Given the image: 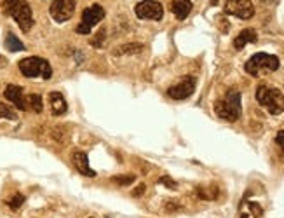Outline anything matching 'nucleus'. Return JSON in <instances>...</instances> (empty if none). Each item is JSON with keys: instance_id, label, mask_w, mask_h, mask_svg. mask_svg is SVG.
Here are the masks:
<instances>
[{"instance_id": "7ed1b4c3", "label": "nucleus", "mask_w": 284, "mask_h": 218, "mask_svg": "<svg viewBox=\"0 0 284 218\" xmlns=\"http://www.w3.org/2000/svg\"><path fill=\"white\" fill-rule=\"evenodd\" d=\"M256 102L272 115H279L284 112V95L272 86L260 84L256 89Z\"/></svg>"}, {"instance_id": "aec40b11", "label": "nucleus", "mask_w": 284, "mask_h": 218, "mask_svg": "<svg viewBox=\"0 0 284 218\" xmlns=\"http://www.w3.org/2000/svg\"><path fill=\"white\" fill-rule=\"evenodd\" d=\"M23 203H25V196L23 194H14V196L7 199V206L11 210H19L23 206Z\"/></svg>"}, {"instance_id": "c756f323", "label": "nucleus", "mask_w": 284, "mask_h": 218, "mask_svg": "<svg viewBox=\"0 0 284 218\" xmlns=\"http://www.w3.org/2000/svg\"><path fill=\"white\" fill-rule=\"evenodd\" d=\"M211 4H213V5H216V4H218V0H213V2H211Z\"/></svg>"}, {"instance_id": "5701e85b", "label": "nucleus", "mask_w": 284, "mask_h": 218, "mask_svg": "<svg viewBox=\"0 0 284 218\" xmlns=\"http://www.w3.org/2000/svg\"><path fill=\"white\" fill-rule=\"evenodd\" d=\"M105 37H106V28H101L98 33H96L95 37H93L91 46H95V47H101V46H103V40H105Z\"/></svg>"}, {"instance_id": "bb28decb", "label": "nucleus", "mask_w": 284, "mask_h": 218, "mask_svg": "<svg viewBox=\"0 0 284 218\" xmlns=\"http://www.w3.org/2000/svg\"><path fill=\"white\" fill-rule=\"evenodd\" d=\"M276 143L279 145L281 148H283L284 150V129L283 131H279V133H277V136H276Z\"/></svg>"}, {"instance_id": "f03ea898", "label": "nucleus", "mask_w": 284, "mask_h": 218, "mask_svg": "<svg viewBox=\"0 0 284 218\" xmlns=\"http://www.w3.org/2000/svg\"><path fill=\"white\" fill-rule=\"evenodd\" d=\"M5 16H12L23 32H28L33 26V12L26 0H4L2 2Z\"/></svg>"}, {"instance_id": "ddd939ff", "label": "nucleus", "mask_w": 284, "mask_h": 218, "mask_svg": "<svg viewBox=\"0 0 284 218\" xmlns=\"http://www.w3.org/2000/svg\"><path fill=\"white\" fill-rule=\"evenodd\" d=\"M49 107H51V112H53L54 115H63V113H67V110H68V105H67V102H65V96L58 91L49 93Z\"/></svg>"}, {"instance_id": "4468645a", "label": "nucleus", "mask_w": 284, "mask_h": 218, "mask_svg": "<svg viewBox=\"0 0 284 218\" xmlns=\"http://www.w3.org/2000/svg\"><path fill=\"white\" fill-rule=\"evenodd\" d=\"M256 40H258V35H256L255 30H253V28H246V30H242V32L239 33L237 37H235L234 47L237 51H241V49H244L246 44H255Z\"/></svg>"}, {"instance_id": "9b49d317", "label": "nucleus", "mask_w": 284, "mask_h": 218, "mask_svg": "<svg viewBox=\"0 0 284 218\" xmlns=\"http://www.w3.org/2000/svg\"><path fill=\"white\" fill-rule=\"evenodd\" d=\"M4 96H5V100H9V102L16 107V109L28 110V107H26V98H25V95H23L21 86L9 84L7 88H5V91H4Z\"/></svg>"}, {"instance_id": "6ab92c4d", "label": "nucleus", "mask_w": 284, "mask_h": 218, "mask_svg": "<svg viewBox=\"0 0 284 218\" xmlns=\"http://www.w3.org/2000/svg\"><path fill=\"white\" fill-rule=\"evenodd\" d=\"M0 119H9V120H18V113L14 109H11L5 103H0Z\"/></svg>"}, {"instance_id": "423d86ee", "label": "nucleus", "mask_w": 284, "mask_h": 218, "mask_svg": "<svg viewBox=\"0 0 284 218\" xmlns=\"http://www.w3.org/2000/svg\"><path fill=\"white\" fill-rule=\"evenodd\" d=\"M103 18H105V9H103L101 5L99 4L89 5V7H86L84 11H82V21L81 25H77L75 32L81 33V35H88L93 30V26L98 25Z\"/></svg>"}, {"instance_id": "a878e982", "label": "nucleus", "mask_w": 284, "mask_h": 218, "mask_svg": "<svg viewBox=\"0 0 284 218\" xmlns=\"http://www.w3.org/2000/svg\"><path fill=\"white\" fill-rule=\"evenodd\" d=\"M143 192H145V183H138V187L133 190V192H131V196H133V197H141V196H143Z\"/></svg>"}, {"instance_id": "f3484780", "label": "nucleus", "mask_w": 284, "mask_h": 218, "mask_svg": "<svg viewBox=\"0 0 284 218\" xmlns=\"http://www.w3.org/2000/svg\"><path fill=\"white\" fill-rule=\"evenodd\" d=\"M5 47H7L11 53H18V51H25V44L14 35V33L9 32L5 35Z\"/></svg>"}, {"instance_id": "b1692460", "label": "nucleus", "mask_w": 284, "mask_h": 218, "mask_svg": "<svg viewBox=\"0 0 284 218\" xmlns=\"http://www.w3.org/2000/svg\"><path fill=\"white\" fill-rule=\"evenodd\" d=\"M159 183H161V185H164V187H168V189H171V190L178 189V183H176L173 178H169V176H162V178L159 180Z\"/></svg>"}, {"instance_id": "20e7f679", "label": "nucleus", "mask_w": 284, "mask_h": 218, "mask_svg": "<svg viewBox=\"0 0 284 218\" xmlns=\"http://www.w3.org/2000/svg\"><path fill=\"white\" fill-rule=\"evenodd\" d=\"M279 58L274 56V54H267V53H256L246 61L244 70L246 74H249L251 77H258L263 72H276L279 68Z\"/></svg>"}, {"instance_id": "39448f33", "label": "nucleus", "mask_w": 284, "mask_h": 218, "mask_svg": "<svg viewBox=\"0 0 284 218\" xmlns=\"http://www.w3.org/2000/svg\"><path fill=\"white\" fill-rule=\"evenodd\" d=\"M18 67H19V72L28 79L42 77L47 81V79H51V75H53V68H51L49 61H46L44 58H39V56L23 58Z\"/></svg>"}, {"instance_id": "f257e3e1", "label": "nucleus", "mask_w": 284, "mask_h": 218, "mask_svg": "<svg viewBox=\"0 0 284 218\" xmlns=\"http://www.w3.org/2000/svg\"><path fill=\"white\" fill-rule=\"evenodd\" d=\"M241 93L237 89H228L221 100L214 103V113L227 122H235L241 117Z\"/></svg>"}, {"instance_id": "9d476101", "label": "nucleus", "mask_w": 284, "mask_h": 218, "mask_svg": "<svg viewBox=\"0 0 284 218\" xmlns=\"http://www.w3.org/2000/svg\"><path fill=\"white\" fill-rule=\"evenodd\" d=\"M195 91V79L193 77H183L180 82H176L175 86L168 89V96L173 100H187L193 95Z\"/></svg>"}, {"instance_id": "393cba45", "label": "nucleus", "mask_w": 284, "mask_h": 218, "mask_svg": "<svg viewBox=\"0 0 284 218\" xmlns=\"http://www.w3.org/2000/svg\"><path fill=\"white\" fill-rule=\"evenodd\" d=\"M248 206H249V210H251L253 217L260 218V217H262V215H263V210H262V206H260L258 203H249Z\"/></svg>"}, {"instance_id": "dca6fc26", "label": "nucleus", "mask_w": 284, "mask_h": 218, "mask_svg": "<svg viewBox=\"0 0 284 218\" xmlns=\"http://www.w3.org/2000/svg\"><path fill=\"white\" fill-rule=\"evenodd\" d=\"M145 49L143 44L140 42H127L122 44L120 47L113 49V56H134V54H140Z\"/></svg>"}, {"instance_id": "0eeeda50", "label": "nucleus", "mask_w": 284, "mask_h": 218, "mask_svg": "<svg viewBox=\"0 0 284 218\" xmlns=\"http://www.w3.org/2000/svg\"><path fill=\"white\" fill-rule=\"evenodd\" d=\"M77 0H53L49 12L56 23H65L74 16Z\"/></svg>"}, {"instance_id": "cd10ccee", "label": "nucleus", "mask_w": 284, "mask_h": 218, "mask_svg": "<svg viewBox=\"0 0 284 218\" xmlns=\"http://www.w3.org/2000/svg\"><path fill=\"white\" fill-rule=\"evenodd\" d=\"M4 67H7V60H5V58L0 54V68H4Z\"/></svg>"}, {"instance_id": "2eb2a0df", "label": "nucleus", "mask_w": 284, "mask_h": 218, "mask_svg": "<svg viewBox=\"0 0 284 218\" xmlns=\"http://www.w3.org/2000/svg\"><path fill=\"white\" fill-rule=\"evenodd\" d=\"M192 2L190 0H173L171 2V11L178 19H185L192 11Z\"/></svg>"}, {"instance_id": "a211bd4d", "label": "nucleus", "mask_w": 284, "mask_h": 218, "mask_svg": "<svg viewBox=\"0 0 284 218\" xmlns=\"http://www.w3.org/2000/svg\"><path fill=\"white\" fill-rule=\"evenodd\" d=\"M26 107H28L32 112L40 113L44 110V102H42V96L40 95H30L26 98Z\"/></svg>"}, {"instance_id": "7c9ffc66", "label": "nucleus", "mask_w": 284, "mask_h": 218, "mask_svg": "<svg viewBox=\"0 0 284 218\" xmlns=\"http://www.w3.org/2000/svg\"><path fill=\"white\" fill-rule=\"evenodd\" d=\"M241 218H248V217H246V215H242V217Z\"/></svg>"}, {"instance_id": "412c9836", "label": "nucleus", "mask_w": 284, "mask_h": 218, "mask_svg": "<svg viewBox=\"0 0 284 218\" xmlns=\"http://www.w3.org/2000/svg\"><path fill=\"white\" fill-rule=\"evenodd\" d=\"M51 136H53V140L58 141V143H65V140H67V131H65L63 126H56L53 129V133H51Z\"/></svg>"}, {"instance_id": "1a4fd4ad", "label": "nucleus", "mask_w": 284, "mask_h": 218, "mask_svg": "<svg viewBox=\"0 0 284 218\" xmlns=\"http://www.w3.org/2000/svg\"><path fill=\"white\" fill-rule=\"evenodd\" d=\"M136 16L140 19H152V21H161L164 16V7L157 0H141L136 5Z\"/></svg>"}, {"instance_id": "f8f14e48", "label": "nucleus", "mask_w": 284, "mask_h": 218, "mask_svg": "<svg viewBox=\"0 0 284 218\" xmlns=\"http://www.w3.org/2000/svg\"><path fill=\"white\" fill-rule=\"evenodd\" d=\"M72 162H74L75 169H77L81 175L89 176V178H95L96 176V171H93L91 166H89V159H88V154H86V152L74 150V154H72Z\"/></svg>"}, {"instance_id": "c85d7f7f", "label": "nucleus", "mask_w": 284, "mask_h": 218, "mask_svg": "<svg viewBox=\"0 0 284 218\" xmlns=\"http://www.w3.org/2000/svg\"><path fill=\"white\" fill-rule=\"evenodd\" d=\"M260 2H263V4H276L277 0H260Z\"/></svg>"}, {"instance_id": "6e6552de", "label": "nucleus", "mask_w": 284, "mask_h": 218, "mask_svg": "<svg viewBox=\"0 0 284 218\" xmlns=\"http://www.w3.org/2000/svg\"><path fill=\"white\" fill-rule=\"evenodd\" d=\"M223 9L227 14L239 19H251L255 16V5L251 0H227Z\"/></svg>"}, {"instance_id": "4be33fe9", "label": "nucleus", "mask_w": 284, "mask_h": 218, "mask_svg": "<svg viewBox=\"0 0 284 218\" xmlns=\"http://www.w3.org/2000/svg\"><path fill=\"white\" fill-rule=\"evenodd\" d=\"M112 182L117 183V185H131V183H134V175H117V176H112Z\"/></svg>"}]
</instances>
